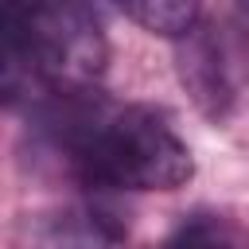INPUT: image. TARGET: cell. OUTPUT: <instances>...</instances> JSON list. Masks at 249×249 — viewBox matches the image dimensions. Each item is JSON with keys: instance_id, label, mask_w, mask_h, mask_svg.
Listing matches in <instances>:
<instances>
[{"instance_id": "3957f363", "label": "cell", "mask_w": 249, "mask_h": 249, "mask_svg": "<svg viewBox=\"0 0 249 249\" xmlns=\"http://www.w3.org/2000/svg\"><path fill=\"white\" fill-rule=\"evenodd\" d=\"M179 82L210 121H226L249 86V31L202 16L198 27L179 39Z\"/></svg>"}, {"instance_id": "7a4b0ae2", "label": "cell", "mask_w": 249, "mask_h": 249, "mask_svg": "<svg viewBox=\"0 0 249 249\" xmlns=\"http://www.w3.org/2000/svg\"><path fill=\"white\" fill-rule=\"evenodd\" d=\"M109 58L101 16L86 4H0V109H43L93 89Z\"/></svg>"}, {"instance_id": "277c9868", "label": "cell", "mask_w": 249, "mask_h": 249, "mask_svg": "<svg viewBox=\"0 0 249 249\" xmlns=\"http://www.w3.org/2000/svg\"><path fill=\"white\" fill-rule=\"evenodd\" d=\"M156 249H249V233L222 210H191Z\"/></svg>"}, {"instance_id": "5b68a950", "label": "cell", "mask_w": 249, "mask_h": 249, "mask_svg": "<svg viewBox=\"0 0 249 249\" xmlns=\"http://www.w3.org/2000/svg\"><path fill=\"white\" fill-rule=\"evenodd\" d=\"M121 16L136 19L152 35H163V39L179 43L198 27L202 8L191 4V0H136V4H121Z\"/></svg>"}, {"instance_id": "6da1fadb", "label": "cell", "mask_w": 249, "mask_h": 249, "mask_svg": "<svg viewBox=\"0 0 249 249\" xmlns=\"http://www.w3.org/2000/svg\"><path fill=\"white\" fill-rule=\"evenodd\" d=\"M58 124L66 160L97 191H175L195 175V156L171 117L152 105H109L93 89L58 93L43 105Z\"/></svg>"}]
</instances>
